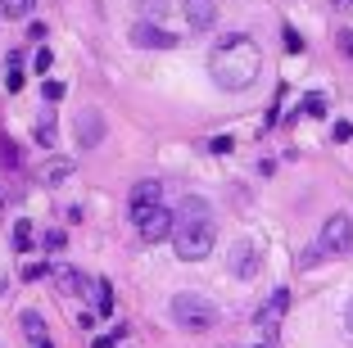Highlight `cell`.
Masks as SVG:
<instances>
[{
	"label": "cell",
	"mask_w": 353,
	"mask_h": 348,
	"mask_svg": "<svg viewBox=\"0 0 353 348\" xmlns=\"http://www.w3.org/2000/svg\"><path fill=\"white\" fill-rule=\"evenodd\" d=\"M290 312V289H272L268 294V303L259 307V317H254V326L263 330V335H276V326H281V317Z\"/></svg>",
	"instance_id": "6"
},
{
	"label": "cell",
	"mask_w": 353,
	"mask_h": 348,
	"mask_svg": "<svg viewBox=\"0 0 353 348\" xmlns=\"http://www.w3.org/2000/svg\"><path fill=\"white\" fill-rule=\"evenodd\" d=\"M163 204V181H136L132 185V208H154Z\"/></svg>",
	"instance_id": "11"
},
{
	"label": "cell",
	"mask_w": 353,
	"mask_h": 348,
	"mask_svg": "<svg viewBox=\"0 0 353 348\" xmlns=\"http://www.w3.org/2000/svg\"><path fill=\"white\" fill-rule=\"evenodd\" d=\"M104 141V113L100 109H82L77 113V145L82 150H95Z\"/></svg>",
	"instance_id": "8"
},
{
	"label": "cell",
	"mask_w": 353,
	"mask_h": 348,
	"mask_svg": "<svg viewBox=\"0 0 353 348\" xmlns=\"http://www.w3.org/2000/svg\"><path fill=\"white\" fill-rule=\"evenodd\" d=\"M259 72H263V50L245 32H231L208 50V77L222 91H250L259 82Z\"/></svg>",
	"instance_id": "1"
},
{
	"label": "cell",
	"mask_w": 353,
	"mask_h": 348,
	"mask_svg": "<svg viewBox=\"0 0 353 348\" xmlns=\"http://www.w3.org/2000/svg\"><path fill=\"white\" fill-rule=\"evenodd\" d=\"M54 63V54H50V45H46V50H37V72H46Z\"/></svg>",
	"instance_id": "24"
},
{
	"label": "cell",
	"mask_w": 353,
	"mask_h": 348,
	"mask_svg": "<svg viewBox=\"0 0 353 348\" xmlns=\"http://www.w3.org/2000/svg\"><path fill=\"white\" fill-rule=\"evenodd\" d=\"M317 254L322 258H349L353 254V217L331 213L317 231Z\"/></svg>",
	"instance_id": "4"
},
{
	"label": "cell",
	"mask_w": 353,
	"mask_h": 348,
	"mask_svg": "<svg viewBox=\"0 0 353 348\" xmlns=\"http://www.w3.org/2000/svg\"><path fill=\"white\" fill-rule=\"evenodd\" d=\"M303 113H308V118H322L326 100H322V95H303Z\"/></svg>",
	"instance_id": "20"
},
{
	"label": "cell",
	"mask_w": 353,
	"mask_h": 348,
	"mask_svg": "<svg viewBox=\"0 0 353 348\" xmlns=\"http://www.w3.org/2000/svg\"><path fill=\"white\" fill-rule=\"evenodd\" d=\"M37 348H54V344H50V339H41V344H37Z\"/></svg>",
	"instance_id": "32"
},
{
	"label": "cell",
	"mask_w": 353,
	"mask_h": 348,
	"mask_svg": "<svg viewBox=\"0 0 353 348\" xmlns=\"http://www.w3.org/2000/svg\"><path fill=\"white\" fill-rule=\"evenodd\" d=\"M168 312H172V321L181 330H190V335H204V330L218 326V303H213V298H204V294H195V289L172 294Z\"/></svg>",
	"instance_id": "3"
},
{
	"label": "cell",
	"mask_w": 353,
	"mask_h": 348,
	"mask_svg": "<svg viewBox=\"0 0 353 348\" xmlns=\"http://www.w3.org/2000/svg\"><path fill=\"white\" fill-rule=\"evenodd\" d=\"M132 222L141 226V236H145L150 245H159L163 236H172V231H176V213H172V208H163V204H154V208H132Z\"/></svg>",
	"instance_id": "5"
},
{
	"label": "cell",
	"mask_w": 353,
	"mask_h": 348,
	"mask_svg": "<svg viewBox=\"0 0 353 348\" xmlns=\"http://www.w3.org/2000/svg\"><path fill=\"white\" fill-rule=\"evenodd\" d=\"M95 348H118V339H114V335H104V339H95Z\"/></svg>",
	"instance_id": "30"
},
{
	"label": "cell",
	"mask_w": 353,
	"mask_h": 348,
	"mask_svg": "<svg viewBox=\"0 0 353 348\" xmlns=\"http://www.w3.org/2000/svg\"><path fill=\"white\" fill-rule=\"evenodd\" d=\"M181 14H186V28L190 32H208L213 23H218V0H186Z\"/></svg>",
	"instance_id": "9"
},
{
	"label": "cell",
	"mask_w": 353,
	"mask_h": 348,
	"mask_svg": "<svg viewBox=\"0 0 353 348\" xmlns=\"http://www.w3.org/2000/svg\"><path fill=\"white\" fill-rule=\"evenodd\" d=\"M0 294H5V276H0Z\"/></svg>",
	"instance_id": "33"
},
{
	"label": "cell",
	"mask_w": 353,
	"mask_h": 348,
	"mask_svg": "<svg viewBox=\"0 0 353 348\" xmlns=\"http://www.w3.org/2000/svg\"><path fill=\"white\" fill-rule=\"evenodd\" d=\"M19 326H23V335H28L32 344H41V339H46V321H41V312H37V307H28V312H23Z\"/></svg>",
	"instance_id": "13"
},
{
	"label": "cell",
	"mask_w": 353,
	"mask_h": 348,
	"mask_svg": "<svg viewBox=\"0 0 353 348\" xmlns=\"http://www.w3.org/2000/svg\"><path fill=\"white\" fill-rule=\"evenodd\" d=\"M73 176V158H50L46 163V185H63Z\"/></svg>",
	"instance_id": "14"
},
{
	"label": "cell",
	"mask_w": 353,
	"mask_h": 348,
	"mask_svg": "<svg viewBox=\"0 0 353 348\" xmlns=\"http://www.w3.org/2000/svg\"><path fill=\"white\" fill-rule=\"evenodd\" d=\"M37 10V0H0V19H28Z\"/></svg>",
	"instance_id": "15"
},
{
	"label": "cell",
	"mask_w": 353,
	"mask_h": 348,
	"mask_svg": "<svg viewBox=\"0 0 353 348\" xmlns=\"http://www.w3.org/2000/svg\"><path fill=\"white\" fill-rule=\"evenodd\" d=\"M46 249H63V231L54 226V231H46Z\"/></svg>",
	"instance_id": "25"
},
{
	"label": "cell",
	"mask_w": 353,
	"mask_h": 348,
	"mask_svg": "<svg viewBox=\"0 0 353 348\" xmlns=\"http://www.w3.org/2000/svg\"><path fill=\"white\" fill-rule=\"evenodd\" d=\"M132 45H136V50H172L176 37L163 32L159 23H136V28H132Z\"/></svg>",
	"instance_id": "7"
},
{
	"label": "cell",
	"mask_w": 353,
	"mask_h": 348,
	"mask_svg": "<svg viewBox=\"0 0 353 348\" xmlns=\"http://www.w3.org/2000/svg\"><path fill=\"white\" fill-rule=\"evenodd\" d=\"M335 45H340V54H344V59H353V28H344L340 37H335Z\"/></svg>",
	"instance_id": "21"
},
{
	"label": "cell",
	"mask_w": 353,
	"mask_h": 348,
	"mask_svg": "<svg viewBox=\"0 0 353 348\" xmlns=\"http://www.w3.org/2000/svg\"><path fill=\"white\" fill-rule=\"evenodd\" d=\"M54 285H59V294H68V298H77L86 289V276L77 272V267H59L54 272Z\"/></svg>",
	"instance_id": "12"
},
{
	"label": "cell",
	"mask_w": 353,
	"mask_h": 348,
	"mask_svg": "<svg viewBox=\"0 0 353 348\" xmlns=\"http://www.w3.org/2000/svg\"><path fill=\"white\" fill-rule=\"evenodd\" d=\"M5 86H10V91H23V72H5Z\"/></svg>",
	"instance_id": "27"
},
{
	"label": "cell",
	"mask_w": 353,
	"mask_h": 348,
	"mask_svg": "<svg viewBox=\"0 0 353 348\" xmlns=\"http://www.w3.org/2000/svg\"><path fill=\"white\" fill-rule=\"evenodd\" d=\"M37 145H46V150L54 145V113H50V109L37 118Z\"/></svg>",
	"instance_id": "17"
},
{
	"label": "cell",
	"mask_w": 353,
	"mask_h": 348,
	"mask_svg": "<svg viewBox=\"0 0 353 348\" xmlns=\"http://www.w3.org/2000/svg\"><path fill=\"white\" fill-rule=\"evenodd\" d=\"M353 136V123H335V141H349Z\"/></svg>",
	"instance_id": "28"
},
{
	"label": "cell",
	"mask_w": 353,
	"mask_h": 348,
	"mask_svg": "<svg viewBox=\"0 0 353 348\" xmlns=\"http://www.w3.org/2000/svg\"><path fill=\"white\" fill-rule=\"evenodd\" d=\"M331 10H353V0H331Z\"/></svg>",
	"instance_id": "31"
},
{
	"label": "cell",
	"mask_w": 353,
	"mask_h": 348,
	"mask_svg": "<svg viewBox=\"0 0 353 348\" xmlns=\"http://www.w3.org/2000/svg\"><path fill=\"white\" fill-rule=\"evenodd\" d=\"M344 335L353 339V298H349V307H344Z\"/></svg>",
	"instance_id": "29"
},
{
	"label": "cell",
	"mask_w": 353,
	"mask_h": 348,
	"mask_svg": "<svg viewBox=\"0 0 353 348\" xmlns=\"http://www.w3.org/2000/svg\"><path fill=\"white\" fill-rule=\"evenodd\" d=\"M14 249H19V254L32 249V226L28 222H14Z\"/></svg>",
	"instance_id": "18"
},
{
	"label": "cell",
	"mask_w": 353,
	"mask_h": 348,
	"mask_svg": "<svg viewBox=\"0 0 353 348\" xmlns=\"http://www.w3.org/2000/svg\"><path fill=\"white\" fill-rule=\"evenodd\" d=\"M0 167H19V150L10 136H0Z\"/></svg>",
	"instance_id": "19"
},
{
	"label": "cell",
	"mask_w": 353,
	"mask_h": 348,
	"mask_svg": "<svg viewBox=\"0 0 353 348\" xmlns=\"http://www.w3.org/2000/svg\"><path fill=\"white\" fill-rule=\"evenodd\" d=\"M231 145H236L231 136H213V141H208V150H213V154H231Z\"/></svg>",
	"instance_id": "23"
},
{
	"label": "cell",
	"mask_w": 353,
	"mask_h": 348,
	"mask_svg": "<svg viewBox=\"0 0 353 348\" xmlns=\"http://www.w3.org/2000/svg\"><path fill=\"white\" fill-rule=\"evenodd\" d=\"M46 272H50V267H46V263H28V267H23V280H41Z\"/></svg>",
	"instance_id": "22"
},
{
	"label": "cell",
	"mask_w": 353,
	"mask_h": 348,
	"mask_svg": "<svg viewBox=\"0 0 353 348\" xmlns=\"http://www.w3.org/2000/svg\"><path fill=\"white\" fill-rule=\"evenodd\" d=\"M218 245V226H213V208L208 199L186 195L176 204V231H172V249L181 263H204Z\"/></svg>",
	"instance_id": "2"
},
{
	"label": "cell",
	"mask_w": 353,
	"mask_h": 348,
	"mask_svg": "<svg viewBox=\"0 0 353 348\" xmlns=\"http://www.w3.org/2000/svg\"><path fill=\"white\" fill-rule=\"evenodd\" d=\"M46 100H63V82H46Z\"/></svg>",
	"instance_id": "26"
},
{
	"label": "cell",
	"mask_w": 353,
	"mask_h": 348,
	"mask_svg": "<svg viewBox=\"0 0 353 348\" xmlns=\"http://www.w3.org/2000/svg\"><path fill=\"white\" fill-rule=\"evenodd\" d=\"M95 312H104V317L114 312V285L109 280H95Z\"/></svg>",
	"instance_id": "16"
},
{
	"label": "cell",
	"mask_w": 353,
	"mask_h": 348,
	"mask_svg": "<svg viewBox=\"0 0 353 348\" xmlns=\"http://www.w3.org/2000/svg\"><path fill=\"white\" fill-rule=\"evenodd\" d=\"M263 348H268V344H263Z\"/></svg>",
	"instance_id": "34"
},
{
	"label": "cell",
	"mask_w": 353,
	"mask_h": 348,
	"mask_svg": "<svg viewBox=\"0 0 353 348\" xmlns=\"http://www.w3.org/2000/svg\"><path fill=\"white\" fill-rule=\"evenodd\" d=\"M227 263H231V272H236V276H245V280H250V276H259V267H263V254H259V249L250 245V240H240V245L231 249V258H227Z\"/></svg>",
	"instance_id": "10"
}]
</instances>
